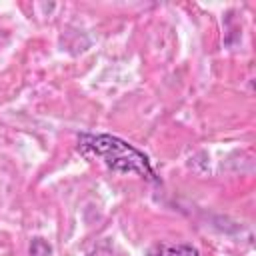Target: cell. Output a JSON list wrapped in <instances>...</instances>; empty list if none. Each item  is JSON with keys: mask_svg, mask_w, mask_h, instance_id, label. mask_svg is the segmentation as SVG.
<instances>
[{"mask_svg": "<svg viewBox=\"0 0 256 256\" xmlns=\"http://www.w3.org/2000/svg\"><path fill=\"white\" fill-rule=\"evenodd\" d=\"M30 254L32 256H48L50 254V246L46 242H42V238H34V242L30 246Z\"/></svg>", "mask_w": 256, "mask_h": 256, "instance_id": "obj_3", "label": "cell"}, {"mask_svg": "<svg viewBox=\"0 0 256 256\" xmlns=\"http://www.w3.org/2000/svg\"><path fill=\"white\" fill-rule=\"evenodd\" d=\"M146 256H200V252L186 242H156L146 250Z\"/></svg>", "mask_w": 256, "mask_h": 256, "instance_id": "obj_2", "label": "cell"}, {"mask_svg": "<svg viewBox=\"0 0 256 256\" xmlns=\"http://www.w3.org/2000/svg\"><path fill=\"white\" fill-rule=\"evenodd\" d=\"M78 152L94 162L104 164L108 170L118 174H136L150 182H156V172L150 158L134 144L112 136V134H80Z\"/></svg>", "mask_w": 256, "mask_h": 256, "instance_id": "obj_1", "label": "cell"}]
</instances>
